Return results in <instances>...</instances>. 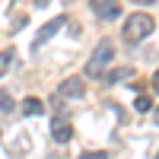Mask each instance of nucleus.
<instances>
[{
    "label": "nucleus",
    "instance_id": "20e7f679",
    "mask_svg": "<svg viewBox=\"0 0 159 159\" xmlns=\"http://www.w3.org/2000/svg\"><path fill=\"white\" fill-rule=\"evenodd\" d=\"M64 25H67V16H54L51 22H45L42 29H38V35H35V42H32V51H38V48H42V45L48 42V38H51V35L57 32V29H64Z\"/></svg>",
    "mask_w": 159,
    "mask_h": 159
},
{
    "label": "nucleus",
    "instance_id": "9b49d317",
    "mask_svg": "<svg viewBox=\"0 0 159 159\" xmlns=\"http://www.w3.org/2000/svg\"><path fill=\"white\" fill-rule=\"evenodd\" d=\"M134 108H137V111H143V115H147V111H153V99H150V96H137Z\"/></svg>",
    "mask_w": 159,
    "mask_h": 159
},
{
    "label": "nucleus",
    "instance_id": "6e6552de",
    "mask_svg": "<svg viewBox=\"0 0 159 159\" xmlns=\"http://www.w3.org/2000/svg\"><path fill=\"white\" fill-rule=\"evenodd\" d=\"M13 57H16V51H13V48H3V51H0V76H3V73L10 70Z\"/></svg>",
    "mask_w": 159,
    "mask_h": 159
},
{
    "label": "nucleus",
    "instance_id": "423d86ee",
    "mask_svg": "<svg viewBox=\"0 0 159 159\" xmlns=\"http://www.w3.org/2000/svg\"><path fill=\"white\" fill-rule=\"evenodd\" d=\"M83 92H86V86H83V80H80V76H70V80H64V83H61V96L80 99Z\"/></svg>",
    "mask_w": 159,
    "mask_h": 159
},
{
    "label": "nucleus",
    "instance_id": "4468645a",
    "mask_svg": "<svg viewBox=\"0 0 159 159\" xmlns=\"http://www.w3.org/2000/svg\"><path fill=\"white\" fill-rule=\"evenodd\" d=\"M153 89H156V92H159V70H156V73H153Z\"/></svg>",
    "mask_w": 159,
    "mask_h": 159
},
{
    "label": "nucleus",
    "instance_id": "a211bd4d",
    "mask_svg": "<svg viewBox=\"0 0 159 159\" xmlns=\"http://www.w3.org/2000/svg\"><path fill=\"white\" fill-rule=\"evenodd\" d=\"M156 159H159V153H156Z\"/></svg>",
    "mask_w": 159,
    "mask_h": 159
},
{
    "label": "nucleus",
    "instance_id": "f8f14e48",
    "mask_svg": "<svg viewBox=\"0 0 159 159\" xmlns=\"http://www.w3.org/2000/svg\"><path fill=\"white\" fill-rule=\"evenodd\" d=\"M80 159H108V153H105V150H96V153H83Z\"/></svg>",
    "mask_w": 159,
    "mask_h": 159
},
{
    "label": "nucleus",
    "instance_id": "9d476101",
    "mask_svg": "<svg viewBox=\"0 0 159 159\" xmlns=\"http://www.w3.org/2000/svg\"><path fill=\"white\" fill-rule=\"evenodd\" d=\"M127 76H130L127 67H121V70H108V73H105V80H108V83H121V80H127Z\"/></svg>",
    "mask_w": 159,
    "mask_h": 159
},
{
    "label": "nucleus",
    "instance_id": "dca6fc26",
    "mask_svg": "<svg viewBox=\"0 0 159 159\" xmlns=\"http://www.w3.org/2000/svg\"><path fill=\"white\" fill-rule=\"evenodd\" d=\"M153 121H156V124H159V108H156V115H153Z\"/></svg>",
    "mask_w": 159,
    "mask_h": 159
},
{
    "label": "nucleus",
    "instance_id": "f03ea898",
    "mask_svg": "<svg viewBox=\"0 0 159 159\" xmlns=\"http://www.w3.org/2000/svg\"><path fill=\"white\" fill-rule=\"evenodd\" d=\"M111 57H115V42H111V38H102V42L96 45V51H92L89 64H86V73H89V76L102 73V67H108Z\"/></svg>",
    "mask_w": 159,
    "mask_h": 159
},
{
    "label": "nucleus",
    "instance_id": "ddd939ff",
    "mask_svg": "<svg viewBox=\"0 0 159 159\" xmlns=\"http://www.w3.org/2000/svg\"><path fill=\"white\" fill-rule=\"evenodd\" d=\"M25 22H29V19H25V16H16V19H13V29H22Z\"/></svg>",
    "mask_w": 159,
    "mask_h": 159
},
{
    "label": "nucleus",
    "instance_id": "39448f33",
    "mask_svg": "<svg viewBox=\"0 0 159 159\" xmlns=\"http://www.w3.org/2000/svg\"><path fill=\"white\" fill-rule=\"evenodd\" d=\"M89 3H92V10H96V16L105 19V22H111V19L121 16V3H118V0H89Z\"/></svg>",
    "mask_w": 159,
    "mask_h": 159
},
{
    "label": "nucleus",
    "instance_id": "7ed1b4c3",
    "mask_svg": "<svg viewBox=\"0 0 159 159\" xmlns=\"http://www.w3.org/2000/svg\"><path fill=\"white\" fill-rule=\"evenodd\" d=\"M51 137H54L57 143H67L73 137V124H70L67 115H54L51 118Z\"/></svg>",
    "mask_w": 159,
    "mask_h": 159
},
{
    "label": "nucleus",
    "instance_id": "f3484780",
    "mask_svg": "<svg viewBox=\"0 0 159 159\" xmlns=\"http://www.w3.org/2000/svg\"><path fill=\"white\" fill-rule=\"evenodd\" d=\"M35 3H48V0H35Z\"/></svg>",
    "mask_w": 159,
    "mask_h": 159
},
{
    "label": "nucleus",
    "instance_id": "2eb2a0df",
    "mask_svg": "<svg viewBox=\"0 0 159 159\" xmlns=\"http://www.w3.org/2000/svg\"><path fill=\"white\" fill-rule=\"evenodd\" d=\"M134 3H140V7H147V3H156V0H134Z\"/></svg>",
    "mask_w": 159,
    "mask_h": 159
},
{
    "label": "nucleus",
    "instance_id": "0eeeda50",
    "mask_svg": "<svg viewBox=\"0 0 159 159\" xmlns=\"http://www.w3.org/2000/svg\"><path fill=\"white\" fill-rule=\"evenodd\" d=\"M19 108H22V115H42V111H45V102L35 99V96H29V99H22Z\"/></svg>",
    "mask_w": 159,
    "mask_h": 159
},
{
    "label": "nucleus",
    "instance_id": "1a4fd4ad",
    "mask_svg": "<svg viewBox=\"0 0 159 159\" xmlns=\"http://www.w3.org/2000/svg\"><path fill=\"white\" fill-rule=\"evenodd\" d=\"M0 111H16V102H13V96H10V92L7 89H0Z\"/></svg>",
    "mask_w": 159,
    "mask_h": 159
},
{
    "label": "nucleus",
    "instance_id": "f257e3e1",
    "mask_svg": "<svg viewBox=\"0 0 159 159\" xmlns=\"http://www.w3.org/2000/svg\"><path fill=\"white\" fill-rule=\"evenodd\" d=\"M153 29H156V22H153L150 13H130L127 22H124V42L137 45V42H143Z\"/></svg>",
    "mask_w": 159,
    "mask_h": 159
}]
</instances>
